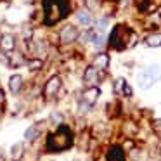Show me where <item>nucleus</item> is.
I'll return each instance as SVG.
<instances>
[{
  "instance_id": "obj_1",
  "label": "nucleus",
  "mask_w": 161,
  "mask_h": 161,
  "mask_svg": "<svg viewBox=\"0 0 161 161\" xmlns=\"http://www.w3.org/2000/svg\"><path fill=\"white\" fill-rule=\"evenodd\" d=\"M69 2L68 0H43V12H45V25H56L69 14Z\"/></svg>"
},
{
  "instance_id": "obj_2",
  "label": "nucleus",
  "mask_w": 161,
  "mask_h": 161,
  "mask_svg": "<svg viewBox=\"0 0 161 161\" xmlns=\"http://www.w3.org/2000/svg\"><path fill=\"white\" fill-rule=\"evenodd\" d=\"M71 144H73V133H71L69 126L59 125L56 133H50L47 139V149L52 153H61V151H66L68 147H71Z\"/></svg>"
},
{
  "instance_id": "obj_3",
  "label": "nucleus",
  "mask_w": 161,
  "mask_h": 161,
  "mask_svg": "<svg viewBox=\"0 0 161 161\" xmlns=\"http://www.w3.org/2000/svg\"><path fill=\"white\" fill-rule=\"evenodd\" d=\"M133 36L135 35L132 33V30L123 26V25H119L113 30L111 36H109V42H111V45L114 47L116 50H123V49H126V47H130L128 40L133 38Z\"/></svg>"
},
{
  "instance_id": "obj_4",
  "label": "nucleus",
  "mask_w": 161,
  "mask_h": 161,
  "mask_svg": "<svg viewBox=\"0 0 161 161\" xmlns=\"http://www.w3.org/2000/svg\"><path fill=\"white\" fill-rule=\"evenodd\" d=\"M161 78V69L159 66H156V64H153V66H147L146 69L142 71V73L137 76V83H139L140 88H149L153 83H156L158 80Z\"/></svg>"
},
{
  "instance_id": "obj_5",
  "label": "nucleus",
  "mask_w": 161,
  "mask_h": 161,
  "mask_svg": "<svg viewBox=\"0 0 161 161\" xmlns=\"http://www.w3.org/2000/svg\"><path fill=\"white\" fill-rule=\"evenodd\" d=\"M78 38V30L75 28V26H64L63 30H61V33H59V40L63 43H71V42H75V40Z\"/></svg>"
},
{
  "instance_id": "obj_6",
  "label": "nucleus",
  "mask_w": 161,
  "mask_h": 161,
  "mask_svg": "<svg viewBox=\"0 0 161 161\" xmlns=\"http://www.w3.org/2000/svg\"><path fill=\"white\" fill-rule=\"evenodd\" d=\"M61 88V78L59 76H52L49 81L45 83V88H43V94L47 95V97H54V95L59 92Z\"/></svg>"
},
{
  "instance_id": "obj_7",
  "label": "nucleus",
  "mask_w": 161,
  "mask_h": 161,
  "mask_svg": "<svg viewBox=\"0 0 161 161\" xmlns=\"http://www.w3.org/2000/svg\"><path fill=\"white\" fill-rule=\"evenodd\" d=\"M99 95H101V90H99L97 87H90V88H87V90L83 92V102L88 104V106H92L99 99Z\"/></svg>"
},
{
  "instance_id": "obj_8",
  "label": "nucleus",
  "mask_w": 161,
  "mask_h": 161,
  "mask_svg": "<svg viewBox=\"0 0 161 161\" xmlns=\"http://www.w3.org/2000/svg\"><path fill=\"white\" fill-rule=\"evenodd\" d=\"M108 161H125V153L119 146H113L108 151Z\"/></svg>"
},
{
  "instance_id": "obj_9",
  "label": "nucleus",
  "mask_w": 161,
  "mask_h": 161,
  "mask_svg": "<svg viewBox=\"0 0 161 161\" xmlns=\"http://www.w3.org/2000/svg\"><path fill=\"white\" fill-rule=\"evenodd\" d=\"M76 19H78V23L83 25V26H90L92 25V14H90L88 9H80V11L76 12Z\"/></svg>"
},
{
  "instance_id": "obj_10",
  "label": "nucleus",
  "mask_w": 161,
  "mask_h": 161,
  "mask_svg": "<svg viewBox=\"0 0 161 161\" xmlns=\"http://www.w3.org/2000/svg\"><path fill=\"white\" fill-rule=\"evenodd\" d=\"M83 80H85V83H88V85L97 83V68L95 66L87 68V71H85V75H83Z\"/></svg>"
},
{
  "instance_id": "obj_11",
  "label": "nucleus",
  "mask_w": 161,
  "mask_h": 161,
  "mask_svg": "<svg viewBox=\"0 0 161 161\" xmlns=\"http://www.w3.org/2000/svg\"><path fill=\"white\" fill-rule=\"evenodd\" d=\"M16 45L14 42V36L12 35H4L2 38H0V49H4V50H12Z\"/></svg>"
},
{
  "instance_id": "obj_12",
  "label": "nucleus",
  "mask_w": 161,
  "mask_h": 161,
  "mask_svg": "<svg viewBox=\"0 0 161 161\" xmlns=\"http://www.w3.org/2000/svg\"><path fill=\"white\" fill-rule=\"evenodd\" d=\"M21 85H23V76L21 75H14V76H11V80H9V88H11L12 92H19Z\"/></svg>"
},
{
  "instance_id": "obj_13",
  "label": "nucleus",
  "mask_w": 161,
  "mask_h": 161,
  "mask_svg": "<svg viewBox=\"0 0 161 161\" xmlns=\"http://www.w3.org/2000/svg\"><path fill=\"white\" fill-rule=\"evenodd\" d=\"M146 43L149 47H159L161 45V33H153L146 38Z\"/></svg>"
},
{
  "instance_id": "obj_14",
  "label": "nucleus",
  "mask_w": 161,
  "mask_h": 161,
  "mask_svg": "<svg viewBox=\"0 0 161 161\" xmlns=\"http://www.w3.org/2000/svg\"><path fill=\"white\" fill-rule=\"evenodd\" d=\"M109 64V57L106 56V54H99L97 57H95V66L101 68V69H106Z\"/></svg>"
},
{
  "instance_id": "obj_15",
  "label": "nucleus",
  "mask_w": 161,
  "mask_h": 161,
  "mask_svg": "<svg viewBox=\"0 0 161 161\" xmlns=\"http://www.w3.org/2000/svg\"><path fill=\"white\" fill-rule=\"evenodd\" d=\"M36 135H38V126H36V125L30 126V128L25 132V139L26 140H35Z\"/></svg>"
},
{
  "instance_id": "obj_16",
  "label": "nucleus",
  "mask_w": 161,
  "mask_h": 161,
  "mask_svg": "<svg viewBox=\"0 0 161 161\" xmlns=\"http://www.w3.org/2000/svg\"><path fill=\"white\" fill-rule=\"evenodd\" d=\"M11 153H12V159L18 161L19 158L23 156V146H21V144H16V146H12V151H11Z\"/></svg>"
},
{
  "instance_id": "obj_17",
  "label": "nucleus",
  "mask_w": 161,
  "mask_h": 161,
  "mask_svg": "<svg viewBox=\"0 0 161 161\" xmlns=\"http://www.w3.org/2000/svg\"><path fill=\"white\" fill-rule=\"evenodd\" d=\"M125 87H126V81L123 80V78H118V80L114 81V92L116 94H123Z\"/></svg>"
},
{
  "instance_id": "obj_18",
  "label": "nucleus",
  "mask_w": 161,
  "mask_h": 161,
  "mask_svg": "<svg viewBox=\"0 0 161 161\" xmlns=\"http://www.w3.org/2000/svg\"><path fill=\"white\" fill-rule=\"evenodd\" d=\"M104 35H102V33H97V35H94L92 36V42H94V45L97 47V49H101L102 45H104Z\"/></svg>"
},
{
  "instance_id": "obj_19",
  "label": "nucleus",
  "mask_w": 161,
  "mask_h": 161,
  "mask_svg": "<svg viewBox=\"0 0 161 161\" xmlns=\"http://www.w3.org/2000/svg\"><path fill=\"white\" fill-rule=\"evenodd\" d=\"M106 26H108V19H101V21L97 23V33H104Z\"/></svg>"
},
{
  "instance_id": "obj_20",
  "label": "nucleus",
  "mask_w": 161,
  "mask_h": 161,
  "mask_svg": "<svg viewBox=\"0 0 161 161\" xmlns=\"http://www.w3.org/2000/svg\"><path fill=\"white\" fill-rule=\"evenodd\" d=\"M50 121H52V123H61V114H57V113H54V114L50 116Z\"/></svg>"
},
{
  "instance_id": "obj_21",
  "label": "nucleus",
  "mask_w": 161,
  "mask_h": 161,
  "mask_svg": "<svg viewBox=\"0 0 161 161\" xmlns=\"http://www.w3.org/2000/svg\"><path fill=\"white\" fill-rule=\"evenodd\" d=\"M123 94H125V95H132V88H130L128 83H126V87H125V90H123Z\"/></svg>"
},
{
  "instance_id": "obj_22",
  "label": "nucleus",
  "mask_w": 161,
  "mask_h": 161,
  "mask_svg": "<svg viewBox=\"0 0 161 161\" xmlns=\"http://www.w3.org/2000/svg\"><path fill=\"white\" fill-rule=\"evenodd\" d=\"M0 61H2V63H7V59H5L4 54H0Z\"/></svg>"
},
{
  "instance_id": "obj_23",
  "label": "nucleus",
  "mask_w": 161,
  "mask_h": 161,
  "mask_svg": "<svg viewBox=\"0 0 161 161\" xmlns=\"http://www.w3.org/2000/svg\"><path fill=\"white\" fill-rule=\"evenodd\" d=\"M2 102H4V92L0 90V104H2Z\"/></svg>"
}]
</instances>
